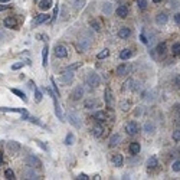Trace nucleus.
Listing matches in <instances>:
<instances>
[{
  "label": "nucleus",
  "instance_id": "nucleus-1",
  "mask_svg": "<svg viewBox=\"0 0 180 180\" xmlns=\"http://www.w3.org/2000/svg\"><path fill=\"white\" fill-rule=\"evenodd\" d=\"M91 43H92V38L89 36V35H81L79 38H78V40H76V43H75V48H76V51L81 53V52H86L88 49H89V46H91Z\"/></svg>",
  "mask_w": 180,
  "mask_h": 180
},
{
  "label": "nucleus",
  "instance_id": "nucleus-2",
  "mask_svg": "<svg viewBox=\"0 0 180 180\" xmlns=\"http://www.w3.org/2000/svg\"><path fill=\"white\" fill-rule=\"evenodd\" d=\"M45 91H46L51 97H52V101H53V107H55V115L58 117V120L59 121H65V118H63V114H62V108H61V105H59V102H58V95L52 91L51 88H45Z\"/></svg>",
  "mask_w": 180,
  "mask_h": 180
},
{
  "label": "nucleus",
  "instance_id": "nucleus-3",
  "mask_svg": "<svg viewBox=\"0 0 180 180\" xmlns=\"http://www.w3.org/2000/svg\"><path fill=\"white\" fill-rule=\"evenodd\" d=\"M85 84H86L89 88H97V86L101 84V78H100V75L95 74V72H89V74L86 75V78H85Z\"/></svg>",
  "mask_w": 180,
  "mask_h": 180
},
{
  "label": "nucleus",
  "instance_id": "nucleus-4",
  "mask_svg": "<svg viewBox=\"0 0 180 180\" xmlns=\"http://www.w3.org/2000/svg\"><path fill=\"white\" fill-rule=\"evenodd\" d=\"M59 84L62 85V86H68V85H71L72 84V81H74V71H63L62 72V75L59 76Z\"/></svg>",
  "mask_w": 180,
  "mask_h": 180
},
{
  "label": "nucleus",
  "instance_id": "nucleus-5",
  "mask_svg": "<svg viewBox=\"0 0 180 180\" xmlns=\"http://www.w3.org/2000/svg\"><path fill=\"white\" fill-rule=\"evenodd\" d=\"M68 121L75 128H81L82 127V120H81L79 114H78V112H75V111H68Z\"/></svg>",
  "mask_w": 180,
  "mask_h": 180
},
{
  "label": "nucleus",
  "instance_id": "nucleus-6",
  "mask_svg": "<svg viewBox=\"0 0 180 180\" xmlns=\"http://www.w3.org/2000/svg\"><path fill=\"white\" fill-rule=\"evenodd\" d=\"M25 163H26V166L33 167V169H40V167H42V162H40V159H39V157H36V156H33V154L26 156Z\"/></svg>",
  "mask_w": 180,
  "mask_h": 180
},
{
  "label": "nucleus",
  "instance_id": "nucleus-7",
  "mask_svg": "<svg viewBox=\"0 0 180 180\" xmlns=\"http://www.w3.org/2000/svg\"><path fill=\"white\" fill-rule=\"evenodd\" d=\"M138 131H140V125H138L137 121L131 120L125 124V133L128 134V136H136V134H138Z\"/></svg>",
  "mask_w": 180,
  "mask_h": 180
},
{
  "label": "nucleus",
  "instance_id": "nucleus-8",
  "mask_svg": "<svg viewBox=\"0 0 180 180\" xmlns=\"http://www.w3.org/2000/svg\"><path fill=\"white\" fill-rule=\"evenodd\" d=\"M6 148H7V151L10 154H16V153L20 151V144L17 141H15V140H10V141L6 143Z\"/></svg>",
  "mask_w": 180,
  "mask_h": 180
},
{
  "label": "nucleus",
  "instance_id": "nucleus-9",
  "mask_svg": "<svg viewBox=\"0 0 180 180\" xmlns=\"http://www.w3.org/2000/svg\"><path fill=\"white\" fill-rule=\"evenodd\" d=\"M55 56L59 58V59L68 56V51H66V48L63 46V45H56L55 46Z\"/></svg>",
  "mask_w": 180,
  "mask_h": 180
},
{
  "label": "nucleus",
  "instance_id": "nucleus-10",
  "mask_svg": "<svg viewBox=\"0 0 180 180\" xmlns=\"http://www.w3.org/2000/svg\"><path fill=\"white\" fill-rule=\"evenodd\" d=\"M104 102L107 105V108H111L112 107V92H111V88L107 86L105 91H104Z\"/></svg>",
  "mask_w": 180,
  "mask_h": 180
},
{
  "label": "nucleus",
  "instance_id": "nucleus-11",
  "mask_svg": "<svg viewBox=\"0 0 180 180\" xmlns=\"http://www.w3.org/2000/svg\"><path fill=\"white\" fill-rule=\"evenodd\" d=\"M68 2H69L71 7H72L75 12H79L81 9H84V6H85V3H86V0H68Z\"/></svg>",
  "mask_w": 180,
  "mask_h": 180
},
{
  "label": "nucleus",
  "instance_id": "nucleus-12",
  "mask_svg": "<svg viewBox=\"0 0 180 180\" xmlns=\"http://www.w3.org/2000/svg\"><path fill=\"white\" fill-rule=\"evenodd\" d=\"M128 151H130L131 156H137V154L141 151V146H140V143H138V141H133V143L128 146Z\"/></svg>",
  "mask_w": 180,
  "mask_h": 180
},
{
  "label": "nucleus",
  "instance_id": "nucleus-13",
  "mask_svg": "<svg viewBox=\"0 0 180 180\" xmlns=\"http://www.w3.org/2000/svg\"><path fill=\"white\" fill-rule=\"evenodd\" d=\"M84 92H85V91H84V88H82L81 85H78V86L74 89V91H72V95H71V97H72L74 101H79V100L84 97Z\"/></svg>",
  "mask_w": 180,
  "mask_h": 180
},
{
  "label": "nucleus",
  "instance_id": "nucleus-14",
  "mask_svg": "<svg viewBox=\"0 0 180 180\" xmlns=\"http://www.w3.org/2000/svg\"><path fill=\"white\" fill-rule=\"evenodd\" d=\"M167 22H169V16L166 13H159L156 16V25L157 26H164Z\"/></svg>",
  "mask_w": 180,
  "mask_h": 180
},
{
  "label": "nucleus",
  "instance_id": "nucleus-15",
  "mask_svg": "<svg viewBox=\"0 0 180 180\" xmlns=\"http://www.w3.org/2000/svg\"><path fill=\"white\" fill-rule=\"evenodd\" d=\"M49 19H51V17H49V15H45V13L38 15V16L35 17V20H33V26H39V25L45 23V22H48Z\"/></svg>",
  "mask_w": 180,
  "mask_h": 180
},
{
  "label": "nucleus",
  "instance_id": "nucleus-16",
  "mask_svg": "<svg viewBox=\"0 0 180 180\" xmlns=\"http://www.w3.org/2000/svg\"><path fill=\"white\" fill-rule=\"evenodd\" d=\"M3 23H5V26L9 28V29H17V20H16L15 17H10V16L6 17Z\"/></svg>",
  "mask_w": 180,
  "mask_h": 180
},
{
  "label": "nucleus",
  "instance_id": "nucleus-17",
  "mask_svg": "<svg viewBox=\"0 0 180 180\" xmlns=\"http://www.w3.org/2000/svg\"><path fill=\"white\" fill-rule=\"evenodd\" d=\"M115 13H117V16L121 17V19L127 17V15H128V6H125V5H120V6L117 7Z\"/></svg>",
  "mask_w": 180,
  "mask_h": 180
},
{
  "label": "nucleus",
  "instance_id": "nucleus-18",
  "mask_svg": "<svg viewBox=\"0 0 180 180\" xmlns=\"http://www.w3.org/2000/svg\"><path fill=\"white\" fill-rule=\"evenodd\" d=\"M22 176H23V179H39V176L35 173V169L33 167L26 169L23 173H22Z\"/></svg>",
  "mask_w": 180,
  "mask_h": 180
},
{
  "label": "nucleus",
  "instance_id": "nucleus-19",
  "mask_svg": "<svg viewBox=\"0 0 180 180\" xmlns=\"http://www.w3.org/2000/svg\"><path fill=\"white\" fill-rule=\"evenodd\" d=\"M130 36H131V29H130V28H127V26L120 28V30H118V38H121V39H128Z\"/></svg>",
  "mask_w": 180,
  "mask_h": 180
},
{
  "label": "nucleus",
  "instance_id": "nucleus-20",
  "mask_svg": "<svg viewBox=\"0 0 180 180\" xmlns=\"http://www.w3.org/2000/svg\"><path fill=\"white\" fill-rule=\"evenodd\" d=\"M48 56H49V46L48 43L43 46L42 49V66H46L48 65Z\"/></svg>",
  "mask_w": 180,
  "mask_h": 180
},
{
  "label": "nucleus",
  "instance_id": "nucleus-21",
  "mask_svg": "<svg viewBox=\"0 0 180 180\" xmlns=\"http://www.w3.org/2000/svg\"><path fill=\"white\" fill-rule=\"evenodd\" d=\"M128 71H130L128 65H127V63H121V65H118V66H117V69H115V74H117L118 76H123V75H125Z\"/></svg>",
  "mask_w": 180,
  "mask_h": 180
},
{
  "label": "nucleus",
  "instance_id": "nucleus-22",
  "mask_svg": "<svg viewBox=\"0 0 180 180\" xmlns=\"http://www.w3.org/2000/svg\"><path fill=\"white\" fill-rule=\"evenodd\" d=\"M112 163H114L115 167H123L124 166V159H123V156L121 154H114L112 156Z\"/></svg>",
  "mask_w": 180,
  "mask_h": 180
},
{
  "label": "nucleus",
  "instance_id": "nucleus-23",
  "mask_svg": "<svg viewBox=\"0 0 180 180\" xmlns=\"http://www.w3.org/2000/svg\"><path fill=\"white\" fill-rule=\"evenodd\" d=\"M143 130L146 131V134H154L156 133V124L153 121H147L143 127Z\"/></svg>",
  "mask_w": 180,
  "mask_h": 180
},
{
  "label": "nucleus",
  "instance_id": "nucleus-24",
  "mask_svg": "<svg viewBox=\"0 0 180 180\" xmlns=\"http://www.w3.org/2000/svg\"><path fill=\"white\" fill-rule=\"evenodd\" d=\"M120 141H121V136H120V134H112V136H111V138H109V143H108V146L112 148V147L118 146V144H120Z\"/></svg>",
  "mask_w": 180,
  "mask_h": 180
},
{
  "label": "nucleus",
  "instance_id": "nucleus-25",
  "mask_svg": "<svg viewBox=\"0 0 180 180\" xmlns=\"http://www.w3.org/2000/svg\"><path fill=\"white\" fill-rule=\"evenodd\" d=\"M157 166H159V160H157L156 156H151L150 159L147 160V169L148 170H153V169H157Z\"/></svg>",
  "mask_w": 180,
  "mask_h": 180
},
{
  "label": "nucleus",
  "instance_id": "nucleus-26",
  "mask_svg": "<svg viewBox=\"0 0 180 180\" xmlns=\"http://www.w3.org/2000/svg\"><path fill=\"white\" fill-rule=\"evenodd\" d=\"M102 134H104V127H102L101 124H97V125L92 128V136H94L95 138H100V137H102Z\"/></svg>",
  "mask_w": 180,
  "mask_h": 180
},
{
  "label": "nucleus",
  "instance_id": "nucleus-27",
  "mask_svg": "<svg viewBox=\"0 0 180 180\" xmlns=\"http://www.w3.org/2000/svg\"><path fill=\"white\" fill-rule=\"evenodd\" d=\"M0 111H3V112H19V114H23V112H26V108H9V107H0Z\"/></svg>",
  "mask_w": 180,
  "mask_h": 180
},
{
  "label": "nucleus",
  "instance_id": "nucleus-28",
  "mask_svg": "<svg viewBox=\"0 0 180 180\" xmlns=\"http://www.w3.org/2000/svg\"><path fill=\"white\" fill-rule=\"evenodd\" d=\"M107 118H108V115H107L105 111H97L95 114H94V120H97L98 123H102V121H105Z\"/></svg>",
  "mask_w": 180,
  "mask_h": 180
},
{
  "label": "nucleus",
  "instance_id": "nucleus-29",
  "mask_svg": "<svg viewBox=\"0 0 180 180\" xmlns=\"http://www.w3.org/2000/svg\"><path fill=\"white\" fill-rule=\"evenodd\" d=\"M52 7V0H40V3H39V9L40 10H49Z\"/></svg>",
  "mask_w": 180,
  "mask_h": 180
},
{
  "label": "nucleus",
  "instance_id": "nucleus-30",
  "mask_svg": "<svg viewBox=\"0 0 180 180\" xmlns=\"http://www.w3.org/2000/svg\"><path fill=\"white\" fill-rule=\"evenodd\" d=\"M97 100H94V98H88L86 101H85V104H84V107L86 108V109H92V108H97Z\"/></svg>",
  "mask_w": 180,
  "mask_h": 180
},
{
  "label": "nucleus",
  "instance_id": "nucleus-31",
  "mask_svg": "<svg viewBox=\"0 0 180 180\" xmlns=\"http://www.w3.org/2000/svg\"><path fill=\"white\" fill-rule=\"evenodd\" d=\"M131 56H133L131 49H123V51L120 52V59H123V61H127V59H130Z\"/></svg>",
  "mask_w": 180,
  "mask_h": 180
},
{
  "label": "nucleus",
  "instance_id": "nucleus-32",
  "mask_svg": "<svg viewBox=\"0 0 180 180\" xmlns=\"http://www.w3.org/2000/svg\"><path fill=\"white\" fill-rule=\"evenodd\" d=\"M63 143H65L66 146H72V144L75 143V136H74V133H68V134H66Z\"/></svg>",
  "mask_w": 180,
  "mask_h": 180
},
{
  "label": "nucleus",
  "instance_id": "nucleus-33",
  "mask_svg": "<svg viewBox=\"0 0 180 180\" xmlns=\"http://www.w3.org/2000/svg\"><path fill=\"white\" fill-rule=\"evenodd\" d=\"M12 92H13L15 95H17L20 100H23L25 102L28 101V97H26V94H25L23 91H20V89H17V88H13V89H12Z\"/></svg>",
  "mask_w": 180,
  "mask_h": 180
},
{
  "label": "nucleus",
  "instance_id": "nucleus-34",
  "mask_svg": "<svg viewBox=\"0 0 180 180\" xmlns=\"http://www.w3.org/2000/svg\"><path fill=\"white\" fill-rule=\"evenodd\" d=\"M166 48H167L166 42H160L159 45H157L156 51H157V53H159V55H164V53H166Z\"/></svg>",
  "mask_w": 180,
  "mask_h": 180
},
{
  "label": "nucleus",
  "instance_id": "nucleus-35",
  "mask_svg": "<svg viewBox=\"0 0 180 180\" xmlns=\"http://www.w3.org/2000/svg\"><path fill=\"white\" fill-rule=\"evenodd\" d=\"M154 95H156V91H147V92H144L143 94V100H146V101H153L154 100Z\"/></svg>",
  "mask_w": 180,
  "mask_h": 180
},
{
  "label": "nucleus",
  "instance_id": "nucleus-36",
  "mask_svg": "<svg viewBox=\"0 0 180 180\" xmlns=\"http://www.w3.org/2000/svg\"><path fill=\"white\" fill-rule=\"evenodd\" d=\"M171 53H173V56H179V55H180V43H179V42L173 43V46H171Z\"/></svg>",
  "mask_w": 180,
  "mask_h": 180
},
{
  "label": "nucleus",
  "instance_id": "nucleus-37",
  "mask_svg": "<svg viewBox=\"0 0 180 180\" xmlns=\"http://www.w3.org/2000/svg\"><path fill=\"white\" fill-rule=\"evenodd\" d=\"M33 94H35V101H36V102H40L43 97H42V92L39 91V89H38L36 86L33 88Z\"/></svg>",
  "mask_w": 180,
  "mask_h": 180
},
{
  "label": "nucleus",
  "instance_id": "nucleus-38",
  "mask_svg": "<svg viewBox=\"0 0 180 180\" xmlns=\"http://www.w3.org/2000/svg\"><path fill=\"white\" fill-rule=\"evenodd\" d=\"M5 177H6V179H9V180L16 179V177H15V171H13L12 169H6V170H5Z\"/></svg>",
  "mask_w": 180,
  "mask_h": 180
},
{
  "label": "nucleus",
  "instance_id": "nucleus-39",
  "mask_svg": "<svg viewBox=\"0 0 180 180\" xmlns=\"http://www.w3.org/2000/svg\"><path fill=\"white\" fill-rule=\"evenodd\" d=\"M102 12H104V15H111V12H112V5H111V3H105L104 7H102Z\"/></svg>",
  "mask_w": 180,
  "mask_h": 180
},
{
  "label": "nucleus",
  "instance_id": "nucleus-40",
  "mask_svg": "<svg viewBox=\"0 0 180 180\" xmlns=\"http://www.w3.org/2000/svg\"><path fill=\"white\" fill-rule=\"evenodd\" d=\"M91 28H92L95 32H100V30H101V23H100L98 20H92V22H91Z\"/></svg>",
  "mask_w": 180,
  "mask_h": 180
},
{
  "label": "nucleus",
  "instance_id": "nucleus-41",
  "mask_svg": "<svg viewBox=\"0 0 180 180\" xmlns=\"http://www.w3.org/2000/svg\"><path fill=\"white\" fill-rule=\"evenodd\" d=\"M171 82H173V85H174L176 88H180V74L174 75L173 79H171Z\"/></svg>",
  "mask_w": 180,
  "mask_h": 180
},
{
  "label": "nucleus",
  "instance_id": "nucleus-42",
  "mask_svg": "<svg viewBox=\"0 0 180 180\" xmlns=\"http://www.w3.org/2000/svg\"><path fill=\"white\" fill-rule=\"evenodd\" d=\"M108 55H109V51H108V49H102V51L97 55V58H98V59H104V58H107Z\"/></svg>",
  "mask_w": 180,
  "mask_h": 180
},
{
  "label": "nucleus",
  "instance_id": "nucleus-43",
  "mask_svg": "<svg viewBox=\"0 0 180 180\" xmlns=\"http://www.w3.org/2000/svg\"><path fill=\"white\" fill-rule=\"evenodd\" d=\"M133 84H134V79H133V78H128V79L124 82V89H131V88H133Z\"/></svg>",
  "mask_w": 180,
  "mask_h": 180
},
{
  "label": "nucleus",
  "instance_id": "nucleus-44",
  "mask_svg": "<svg viewBox=\"0 0 180 180\" xmlns=\"http://www.w3.org/2000/svg\"><path fill=\"white\" fill-rule=\"evenodd\" d=\"M81 66V62H76V63H72V65H69V66H66V71H75V69H78Z\"/></svg>",
  "mask_w": 180,
  "mask_h": 180
},
{
  "label": "nucleus",
  "instance_id": "nucleus-45",
  "mask_svg": "<svg viewBox=\"0 0 180 180\" xmlns=\"http://www.w3.org/2000/svg\"><path fill=\"white\" fill-rule=\"evenodd\" d=\"M173 141H176V143H179L180 141V130H174L173 131Z\"/></svg>",
  "mask_w": 180,
  "mask_h": 180
},
{
  "label": "nucleus",
  "instance_id": "nucleus-46",
  "mask_svg": "<svg viewBox=\"0 0 180 180\" xmlns=\"http://www.w3.org/2000/svg\"><path fill=\"white\" fill-rule=\"evenodd\" d=\"M171 170H173V171H180V160L173 162V164H171Z\"/></svg>",
  "mask_w": 180,
  "mask_h": 180
},
{
  "label": "nucleus",
  "instance_id": "nucleus-47",
  "mask_svg": "<svg viewBox=\"0 0 180 180\" xmlns=\"http://www.w3.org/2000/svg\"><path fill=\"white\" fill-rule=\"evenodd\" d=\"M23 65H25V62H16V63L12 65V69H13V71H17V69H20V68H23Z\"/></svg>",
  "mask_w": 180,
  "mask_h": 180
},
{
  "label": "nucleus",
  "instance_id": "nucleus-48",
  "mask_svg": "<svg viewBox=\"0 0 180 180\" xmlns=\"http://www.w3.org/2000/svg\"><path fill=\"white\" fill-rule=\"evenodd\" d=\"M26 121H30V123H33V124H38V125H42V123L39 121V118H36V117H28V120Z\"/></svg>",
  "mask_w": 180,
  "mask_h": 180
},
{
  "label": "nucleus",
  "instance_id": "nucleus-49",
  "mask_svg": "<svg viewBox=\"0 0 180 180\" xmlns=\"http://www.w3.org/2000/svg\"><path fill=\"white\" fill-rule=\"evenodd\" d=\"M51 84H52V86H53V92L59 97V89H58V85H56V82H55L53 78H51Z\"/></svg>",
  "mask_w": 180,
  "mask_h": 180
},
{
  "label": "nucleus",
  "instance_id": "nucleus-50",
  "mask_svg": "<svg viewBox=\"0 0 180 180\" xmlns=\"http://www.w3.org/2000/svg\"><path fill=\"white\" fill-rule=\"evenodd\" d=\"M138 7L141 9V10H144V9H147V2H146V0H138Z\"/></svg>",
  "mask_w": 180,
  "mask_h": 180
},
{
  "label": "nucleus",
  "instance_id": "nucleus-51",
  "mask_svg": "<svg viewBox=\"0 0 180 180\" xmlns=\"http://www.w3.org/2000/svg\"><path fill=\"white\" fill-rule=\"evenodd\" d=\"M58 13H59V7H58V6H55V9H53V16L51 17V22H55V19H56Z\"/></svg>",
  "mask_w": 180,
  "mask_h": 180
},
{
  "label": "nucleus",
  "instance_id": "nucleus-52",
  "mask_svg": "<svg viewBox=\"0 0 180 180\" xmlns=\"http://www.w3.org/2000/svg\"><path fill=\"white\" fill-rule=\"evenodd\" d=\"M140 40H141V42H143L144 45H147V43H148V39L146 38V35H144V32H141V33H140Z\"/></svg>",
  "mask_w": 180,
  "mask_h": 180
},
{
  "label": "nucleus",
  "instance_id": "nucleus-53",
  "mask_svg": "<svg viewBox=\"0 0 180 180\" xmlns=\"http://www.w3.org/2000/svg\"><path fill=\"white\" fill-rule=\"evenodd\" d=\"M76 179H79V180H88V179H89V176H88V174H85V173H79Z\"/></svg>",
  "mask_w": 180,
  "mask_h": 180
},
{
  "label": "nucleus",
  "instance_id": "nucleus-54",
  "mask_svg": "<svg viewBox=\"0 0 180 180\" xmlns=\"http://www.w3.org/2000/svg\"><path fill=\"white\" fill-rule=\"evenodd\" d=\"M36 143H38V146H39L40 148H43V150H46V151H48V147H46V146H45V144H43L42 141H39V140H36Z\"/></svg>",
  "mask_w": 180,
  "mask_h": 180
},
{
  "label": "nucleus",
  "instance_id": "nucleus-55",
  "mask_svg": "<svg viewBox=\"0 0 180 180\" xmlns=\"http://www.w3.org/2000/svg\"><path fill=\"white\" fill-rule=\"evenodd\" d=\"M174 22H176L177 25H180V13H176L174 15Z\"/></svg>",
  "mask_w": 180,
  "mask_h": 180
},
{
  "label": "nucleus",
  "instance_id": "nucleus-56",
  "mask_svg": "<svg viewBox=\"0 0 180 180\" xmlns=\"http://www.w3.org/2000/svg\"><path fill=\"white\" fill-rule=\"evenodd\" d=\"M38 38H39V40H48V35H38Z\"/></svg>",
  "mask_w": 180,
  "mask_h": 180
},
{
  "label": "nucleus",
  "instance_id": "nucleus-57",
  "mask_svg": "<svg viewBox=\"0 0 180 180\" xmlns=\"http://www.w3.org/2000/svg\"><path fill=\"white\" fill-rule=\"evenodd\" d=\"M121 107H123L124 111H127V109H128V102H127V104H125V102H121Z\"/></svg>",
  "mask_w": 180,
  "mask_h": 180
},
{
  "label": "nucleus",
  "instance_id": "nucleus-58",
  "mask_svg": "<svg viewBox=\"0 0 180 180\" xmlns=\"http://www.w3.org/2000/svg\"><path fill=\"white\" fill-rule=\"evenodd\" d=\"M10 6L9 5H2V6H0V12H2V10H6V9H9Z\"/></svg>",
  "mask_w": 180,
  "mask_h": 180
},
{
  "label": "nucleus",
  "instance_id": "nucleus-59",
  "mask_svg": "<svg viewBox=\"0 0 180 180\" xmlns=\"http://www.w3.org/2000/svg\"><path fill=\"white\" fill-rule=\"evenodd\" d=\"M174 124H176L177 127H180V115H179V117L176 118V121H174Z\"/></svg>",
  "mask_w": 180,
  "mask_h": 180
},
{
  "label": "nucleus",
  "instance_id": "nucleus-60",
  "mask_svg": "<svg viewBox=\"0 0 180 180\" xmlns=\"http://www.w3.org/2000/svg\"><path fill=\"white\" fill-rule=\"evenodd\" d=\"M0 38H7V35H6L3 30H0Z\"/></svg>",
  "mask_w": 180,
  "mask_h": 180
},
{
  "label": "nucleus",
  "instance_id": "nucleus-61",
  "mask_svg": "<svg viewBox=\"0 0 180 180\" xmlns=\"http://www.w3.org/2000/svg\"><path fill=\"white\" fill-rule=\"evenodd\" d=\"M3 163V154H2V150H0V164Z\"/></svg>",
  "mask_w": 180,
  "mask_h": 180
},
{
  "label": "nucleus",
  "instance_id": "nucleus-62",
  "mask_svg": "<svg viewBox=\"0 0 180 180\" xmlns=\"http://www.w3.org/2000/svg\"><path fill=\"white\" fill-rule=\"evenodd\" d=\"M25 63H26V65H29V66L32 65V62H30V59H25Z\"/></svg>",
  "mask_w": 180,
  "mask_h": 180
},
{
  "label": "nucleus",
  "instance_id": "nucleus-63",
  "mask_svg": "<svg viewBox=\"0 0 180 180\" xmlns=\"http://www.w3.org/2000/svg\"><path fill=\"white\" fill-rule=\"evenodd\" d=\"M7 2H10V0H0V3H7Z\"/></svg>",
  "mask_w": 180,
  "mask_h": 180
},
{
  "label": "nucleus",
  "instance_id": "nucleus-64",
  "mask_svg": "<svg viewBox=\"0 0 180 180\" xmlns=\"http://www.w3.org/2000/svg\"><path fill=\"white\" fill-rule=\"evenodd\" d=\"M162 0H153V3H160Z\"/></svg>",
  "mask_w": 180,
  "mask_h": 180
}]
</instances>
